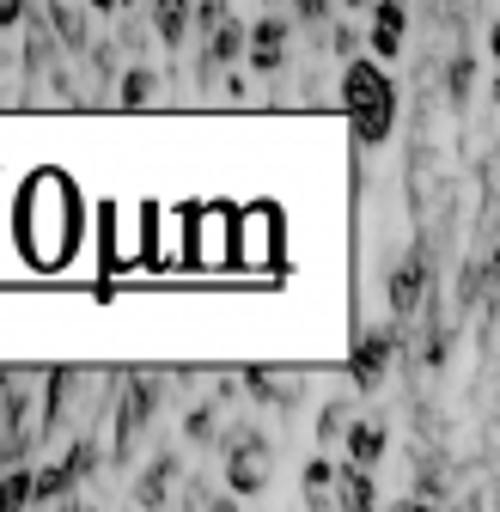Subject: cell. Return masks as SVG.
<instances>
[{
    "label": "cell",
    "mask_w": 500,
    "mask_h": 512,
    "mask_svg": "<svg viewBox=\"0 0 500 512\" xmlns=\"http://www.w3.org/2000/svg\"><path fill=\"white\" fill-rule=\"evenodd\" d=\"M19 244L31 269H61L80 244V189L68 171H37L19 196Z\"/></svg>",
    "instance_id": "6da1fadb"
},
{
    "label": "cell",
    "mask_w": 500,
    "mask_h": 512,
    "mask_svg": "<svg viewBox=\"0 0 500 512\" xmlns=\"http://www.w3.org/2000/svg\"><path fill=\"white\" fill-rule=\"evenodd\" d=\"M342 110L354 116L360 141H385L391 122H397V92H391V80L372 68V61H354V68L342 74Z\"/></svg>",
    "instance_id": "7a4b0ae2"
},
{
    "label": "cell",
    "mask_w": 500,
    "mask_h": 512,
    "mask_svg": "<svg viewBox=\"0 0 500 512\" xmlns=\"http://www.w3.org/2000/svg\"><path fill=\"white\" fill-rule=\"evenodd\" d=\"M281 263V214L244 208L232 214V269H275Z\"/></svg>",
    "instance_id": "3957f363"
},
{
    "label": "cell",
    "mask_w": 500,
    "mask_h": 512,
    "mask_svg": "<svg viewBox=\"0 0 500 512\" xmlns=\"http://www.w3.org/2000/svg\"><path fill=\"white\" fill-rule=\"evenodd\" d=\"M190 269H232V208L190 214Z\"/></svg>",
    "instance_id": "277c9868"
},
{
    "label": "cell",
    "mask_w": 500,
    "mask_h": 512,
    "mask_svg": "<svg viewBox=\"0 0 500 512\" xmlns=\"http://www.w3.org/2000/svg\"><path fill=\"white\" fill-rule=\"evenodd\" d=\"M104 244H110V269H141L147 263V214H110L104 220Z\"/></svg>",
    "instance_id": "5b68a950"
},
{
    "label": "cell",
    "mask_w": 500,
    "mask_h": 512,
    "mask_svg": "<svg viewBox=\"0 0 500 512\" xmlns=\"http://www.w3.org/2000/svg\"><path fill=\"white\" fill-rule=\"evenodd\" d=\"M403 25H409V7H403V0H379V7H372V49H379V55H397V49H403Z\"/></svg>",
    "instance_id": "8992f818"
},
{
    "label": "cell",
    "mask_w": 500,
    "mask_h": 512,
    "mask_svg": "<svg viewBox=\"0 0 500 512\" xmlns=\"http://www.w3.org/2000/svg\"><path fill=\"white\" fill-rule=\"evenodd\" d=\"M232 482H238L244 494L263 488V445H257V439H238V445H232Z\"/></svg>",
    "instance_id": "52a82bcc"
},
{
    "label": "cell",
    "mask_w": 500,
    "mask_h": 512,
    "mask_svg": "<svg viewBox=\"0 0 500 512\" xmlns=\"http://www.w3.org/2000/svg\"><path fill=\"white\" fill-rule=\"evenodd\" d=\"M153 25L165 43H183V31H190V0H159L153 7Z\"/></svg>",
    "instance_id": "ba28073f"
},
{
    "label": "cell",
    "mask_w": 500,
    "mask_h": 512,
    "mask_svg": "<svg viewBox=\"0 0 500 512\" xmlns=\"http://www.w3.org/2000/svg\"><path fill=\"white\" fill-rule=\"evenodd\" d=\"M385 360H391V330H385V336H372V342L354 354V378H360V384H372V378L385 372Z\"/></svg>",
    "instance_id": "9c48e42d"
},
{
    "label": "cell",
    "mask_w": 500,
    "mask_h": 512,
    "mask_svg": "<svg viewBox=\"0 0 500 512\" xmlns=\"http://www.w3.org/2000/svg\"><path fill=\"white\" fill-rule=\"evenodd\" d=\"M379 445H385V427H379V421L354 427V464H360V470H366V464H379Z\"/></svg>",
    "instance_id": "30bf717a"
},
{
    "label": "cell",
    "mask_w": 500,
    "mask_h": 512,
    "mask_svg": "<svg viewBox=\"0 0 500 512\" xmlns=\"http://www.w3.org/2000/svg\"><path fill=\"white\" fill-rule=\"evenodd\" d=\"M25 500H31V476L19 470V476H13L7 488H0V506H25Z\"/></svg>",
    "instance_id": "8fae6325"
},
{
    "label": "cell",
    "mask_w": 500,
    "mask_h": 512,
    "mask_svg": "<svg viewBox=\"0 0 500 512\" xmlns=\"http://www.w3.org/2000/svg\"><path fill=\"white\" fill-rule=\"evenodd\" d=\"M147 98H153V74L135 68V74H129V104H147Z\"/></svg>",
    "instance_id": "7c38bea8"
},
{
    "label": "cell",
    "mask_w": 500,
    "mask_h": 512,
    "mask_svg": "<svg viewBox=\"0 0 500 512\" xmlns=\"http://www.w3.org/2000/svg\"><path fill=\"white\" fill-rule=\"evenodd\" d=\"M19 13H25V0H0V25H19Z\"/></svg>",
    "instance_id": "4fadbf2b"
},
{
    "label": "cell",
    "mask_w": 500,
    "mask_h": 512,
    "mask_svg": "<svg viewBox=\"0 0 500 512\" xmlns=\"http://www.w3.org/2000/svg\"><path fill=\"white\" fill-rule=\"evenodd\" d=\"M92 7H104V13H110V7H116V0H92Z\"/></svg>",
    "instance_id": "5bb4252c"
}]
</instances>
